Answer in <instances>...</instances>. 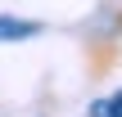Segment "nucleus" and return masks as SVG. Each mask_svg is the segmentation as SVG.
<instances>
[{
	"label": "nucleus",
	"mask_w": 122,
	"mask_h": 117,
	"mask_svg": "<svg viewBox=\"0 0 122 117\" xmlns=\"http://www.w3.org/2000/svg\"><path fill=\"white\" fill-rule=\"evenodd\" d=\"M36 36V23H18V18H0V41H27Z\"/></svg>",
	"instance_id": "1"
},
{
	"label": "nucleus",
	"mask_w": 122,
	"mask_h": 117,
	"mask_svg": "<svg viewBox=\"0 0 122 117\" xmlns=\"http://www.w3.org/2000/svg\"><path fill=\"white\" fill-rule=\"evenodd\" d=\"M91 117H122V90L113 95V99H104V104H95V108H91Z\"/></svg>",
	"instance_id": "2"
}]
</instances>
